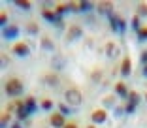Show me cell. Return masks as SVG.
<instances>
[{
    "mask_svg": "<svg viewBox=\"0 0 147 128\" xmlns=\"http://www.w3.org/2000/svg\"><path fill=\"white\" fill-rule=\"evenodd\" d=\"M121 72H123V75H130V59H125V60H123Z\"/></svg>",
    "mask_w": 147,
    "mask_h": 128,
    "instance_id": "12",
    "label": "cell"
},
{
    "mask_svg": "<svg viewBox=\"0 0 147 128\" xmlns=\"http://www.w3.org/2000/svg\"><path fill=\"white\" fill-rule=\"evenodd\" d=\"M25 106L28 107V111H32V109H34V106H36V104H34V98H32V96H28V98L25 100Z\"/></svg>",
    "mask_w": 147,
    "mask_h": 128,
    "instance_id": "18",
    "label": "cell"
},
{
    "mask_svg": "<svg viewBox=\"0 0 147 128\" xmlns=\"http://www.w3.org/2000/svg\"><path fill=\"white\" fill-rule=\"evenodd\" d=\"M15 34H17V26H15V25H11V26H8V28H4V36H6V38H13Z\"/></svg>",
    "mask_w": 147,
    "mask_h": 128,
    "instance_id": "10",
    "label": "cell"
},
{
    "mask_svg": "<svg viewBox=\"0 0 147 128\" xmlns=\"http://www.w3.org/2000/svg\"><path fill=\"white\" fill-rule=\"evenodd\" d=\"M96 8H98L100 15H111V13H113V4H111V2H100Z\"/></svg>",
    "mask_w": 147,
    "mask_h": 128,
    "instance_id": "6",
    "label": "cell"
},
{
    "mask_svg": "<svg viewBox=\"0 0 147 128\" xmlns=\"http://www.w3.org/2000/svg\"><path fill=\"white\" fill-rule=\"evenodd\" d=\"M106 119H108V113H106L104 109H96L94 113H92V121H94V123H106Z\"/></svg>",
    "mask_w": 147,
    "mask_h": 128,
    "instance_id": "8",
    "label": "cell"
},
{
    "mask_svg": "<svg viewBox=\"0 0 147 128\" xmlns=\"http://www.w3.org/2000/svg\"><path fill=\"white\" fill-rule=\"evenodd\" d=\"M26 32H28V34H38V25H36V23H28V25H26Z\"/></svg>",
    "mask_w": 147,
    "mask_h": 128,
    "instance_id": "16",
    "label": "cell"
},
{
    "mask_svg": "<svg viewBox=\"0 0 147 128\" xmlns=\"http://www.w3.org/2000/svg\"><path fill=\"white\" fill-rule=\"evenodd\" d=\"M8 119H9V115H8V113H6V115L2 117V126H6V124H8Z\"/></svg>",
    "mask_w": 147,
    "mask_h": 128,
    "instance_id": "28",
    "label": "cell"
},
{
    "mask_svg": "<svg viewBox=\"0 0 147 128\" xmlns=\"http://www.w3.org/2000/svg\"><path fill=\"white\" fill-rule=\"evenodd\" d=\"M89 128H94V126H89Z\"/></svg>",
    "mask_w": 147,
    "mask_h": 128,
    "instance_id": "33",
    "label": "cell"
},
{
    "mask_svg": "<svg viewBox=\"0 0 147 128\" xmlns=\"http://www.w3.org/2000/svg\"><path fill=\"white\" fill-rule=\"evenodd\" d=\"M81 26H78V25H74V26H70L68 28V32H66V42H76L78 38H81Z\"/></svg>",
    "mask_w": 147,
    "mask_h": 128,
    "instance_id": "3",
    "label": "cell"
},
{
    "mask_svg": "<svg viewBox=\"0 0 147 128\" xmlns=\"http://www.w3.org/2000/svg\"><path fill=\"white\" fill-rule=\"evenodd\" d=\"M43 83L49 85V87H57L59 85V75L57 73H47V75L43 77Z\"/></svg>",
    "mask_w": 147,
    "mask_h": 128,
    "instance_id": "9",
    "label": "cell"
},
{
    "mask_svg": "<svg viewBox=\"0 0 147 128\" xmlns=\"http://www.w3.org/2000/svg\"><path fill=\"white\" fill-rule=\"evenodd\" d=\"M115 90H117V94L126 96V85H125V83H117V85H115Z\"/></svg>",
    "mask_w": 147,
    "mask_h": 128,
    "instance_id": "15",
    "label": "cell"
},
{
    "mask_svg": "<svg viewBox=\"0 0 147 128\" xmlns=\"http://www.w3.org/2000/svg\"><path fill=\"white\" fill-rule=\"evenodd\" d=\"M89 8H91L89 2H81V4H79V9H81V11H85V9H89Z\"/></svg>",
    "mask_w": 147,
    "mask_h": 128,
    "instance_id": "24",
    "label": "cell"
},
{
    "mask_svg": "<svg viewBox=\"0 0 147 128\" xmlns=\"http://www.w3.org/2000/svg\"><path fill=\"white\" fill-rule=\"evenodd\" d=\"M8 60H9L8 55H2V66H8Z\"/></svg>",
    "mask_w": 147,
    "mask_h": 128,
    "instance_id": "27",
    "label": "cell"
},
{
    "mask_svg": "<svg viewBox=\"0 0 147 128\" xmlns=\"http://www.w3.org/2000/svg\"><path fill=\"white\" fill-rule=\"evenodd\" d=\"M132 25H134V28H136V30H140V21H138V15H136V17L132 19Z\"/></svg>",
    "mask_w": 147,
    "mask_h": 128,
    "instance_id": "26",
    "label": "cell"
},
{
    "mask_svg": "<svg viewBox=\"0 0 147 128\" xmlns=\"http://www.w3.org/2000/svg\"><path fill=\"white\" fill-rule=\"evenodd\" d=\"M11 128H21V126H19V124H17V123H15V124H13V126H11Z\"/></svg>",
    "mask_w": 147,
    "mask_h": 128,
    "instance_id": "32",
    "label": "cell"
},
{
    "mask_svg": "<svg viewBox=\"0 0 147 128\" xmlns=\"http://www.w3.org/2000/svg\"><path fill=\"white\" fill-rule=\"evenodd\" d=\"M49 123H51L53 128H64L66 126V121H64V115H62V113H53Z\"/></svg>",
    "mask_w": 147,
    "mask_h": 128,
    "instance_id": "4",
    "label": "cell"
},
{
    "mask_svg": "<svg viewBox=\"0 0 147 128\" xmlns=\"http://www.w3.org/2000/svg\"><path fill=\"white\" fill-rule=\"evenodd\" d=\"M102 104H104L106 107H111L113 104H115V98H113V96H106V98H104V102H102Z\"/></svg>",
    "mask_w": 147,
    "mask_h": 128,
    "instance_id": "20",
    "label": "cell"
},
{
    "mask_svg": "<svg viewBox=\"0 0 147 128\" xmlns=\"http://www.w3.org/2000/svg\"><path fill=\"white\" fill-rule=\"evenodd\" d=\"M102 79V75H100V72L96 70V72H92V81H100Z\"/></svg>",
    "mask_w": 147,
    "mask_h": 128,
    "instance_id": "23",
    "label": "cell"
},
{
    "mask_svg": "<svg viewBox=\"0 0 147 128\" xmlns=\"http://www.w3.org/2000/svg\"><path fill=\"white\" fill-rule=\"evenodd\" d=\"M136 13H138V17H147V4H145V2H142V4L138 6Z\"/></svg>",
    "mask_w": 147,
    "mask_h": 128,
    "instance_id": "11",
    "label": "cell"
},
{
    "mask_svg": "<svg viewBox=\"0 0 147 128\" xmlns=\"http://www.w3.org/2000/svg\"><path fill=\"white\" fill-rule=\"evenodd\" d=\"M143 73H145V77H147V64H145V68H143Z\"/></svg>",
    "mask_w": 147,
    "mask_h": 128,
    "instance_id": "31",
    "label": "cell"
},
{
    "mask_svg": "<svg viewBox=\"0 0 147 128\" xmlns=\"http://www.w3.org/2000/svg\"><path fill=\"white\" fill-rule=\"evenodd\" d=\"M6 92L9 94V96H17V94L23 92V85L19 79H9L8 83H6Z\"/></svg>",
    "mask_w": 147,
    "mask_h": 128,
    "instance_id": "2",
    "label": "cell"
},
{
    "mask_svg": "<svg viewBox=\"0 0 147 128\" xmlns=\"http://www.w3.org/2000/svg\"><path fill=\"white\" fill-rule=\"evenodd\" d=\"M45 19H49V21H57V13H53V11H49V9H45V11L42 13Z\"/></svg>",
    "mask_w": 147,
    "mask_h": 128,
    "instance_id": "17",
    "label": "cell"
},
{
    "mask_svg": "<svg viewBox=\"0 0 147 128\" xmlns=\"http://www.w3.org/2000/svg\"><path fill=\"white\" fill-rule=\"evenodd\" d=\"M142 62H143V64H147V51H143V53H142Z\"/></svg>",
    "mask_w": 147,
    "mask_h": 128,
    "instance_id": "29",
    "label": "cell"
},
{
    "mask_svg": "<svg viewBox=\"0 0 147 128\" xmlns=\"http://www.w3.org/2000/svg\"><path fill=\"white\" fill-rule=\"evenodd\" d=\"M119 53H121V49H119V45H117L115 42H108L106 43V55H108L109 59H117Z\"/></svg>",
    "mask_w": 147,
    "mask_h": 128,
    "instance_id": "5",
    "label": "cell"
},
{
    "mask_svg": "<svg viewBox=\"0 0 147 128\" xmlns=\"http://www.w3.org/2000/svg\"><path fill=\"white\" fill-rule=\"evenodd\" d=\"M64 128H78V126H76L74 123H66V126H64Z\"/></svg>",
    "mask_w": 147,
    "mask_h": 128,
    "instance_id": "30",
    "label": "cell"
},
{
    "mask_svg": "<svg viewBox=\"0 0 147 128\" xmlns=\"http://www.w3.org/2000/svg\"><path fill=\"white\" fill-rule=\"evenodd\" d=\"M42 47H43V49H49V51H51L55 45H53V42L47 38V36H43V38H42Z\"/></svg>",
    "mask_w": 147,
    "mask_h": 128,
    "instance_id": "14",
    "label": "cell"
},
{
    "mask_svg": "<svg viewBox=\"0 0 147 128\" xmlns=\"http://www.w3.org/2000/svg\"><path fill=\"white\" fill-rule=\"evenodd\" d=\"M128 98H130V104H132V106H138V102H140V94L136 92V90H132V92L128 94Z\"/></svg>",
    "mask_w": 147,
    "mask_h": 128,
    "instance_id": "13",
    "label": "cell"
},
{
    "mask_svg": "<svg viewBox=\"0 0 147 128\" xmlns=\"http://www.w3.org/2000/svg\"><path fill=\"white\" fill-rule=\"evenodd\" d=\"M13 53H15V55H19V57H28L30 49H28V45H26V43H15Z\"/></svg>",
    "mask_w": 147,
    "mask_h": 128,
    "instance_id": "7",
    "label": "cell"
},
{
    "mask_svg": "<svg viewBox=\"0 0 147 128\" xmlns=\"http://www.w3.org/2000/svg\"><path fill=\"white\" fill-rule=\"evenodd\" d=\"M64 100H66V104H70V106H79V104L83 102V96H81V92H79L78 89H68L64 92Z\"/></svg>",
    "mask_w": 147,
    "mask_h": 128,
    "instance_id": "1",
    "label": "cell"
},
{
    "mask_svg": "<svg viewBox=\"0 0 147 128\" xmlns=\"http://www.w3.org/2000/svg\"><path fill=\"white\" fill-rule=\"evenodd\" d=\"M42 107H43V109H51V107H53V102H51V100H43V102H42Z\"/></svg>",
    "mask_w": 147,
    "mask_h": 128,
    "instance_id": "22",
    "label": "cell"
},
{
    "mask_svg": "<svg viewBox=\"0 0 147 128\" xmlns=\"http://www.w3.org/2000/svg\"><path fill=\"white\" fill-rule=\"evenodd\" d=\"M6 23H8V15H6V13H2V15H0V25L4 26Z\"/></svg>",
    "mask_w": 147,
    "mask_h": 128,
    "instance_id": "25",
    "label": "cell"
},
{
    "mask_svg": "<svg viewBox=\"0 0 147 128\" xmlns=\"http://www.w3.org/2000/svg\"><path fill=\"white\" fill-rule=\"evenodd\" d=\"M138 34H140V40H143V38H147V26H142V28L138 30Z\"/></svg>",
    "mask_w": 147,
    "mask_h": 128,
    "instance_id": "21",
    "label": "cell"
},
{
    "mask_svg": "<svg viewBox=\"0 0 147 128\" xmlns=\"http://www.w3.org/2000/svg\"><path fill=\"white\" fill-rule=\"evenodd\" d=\"M15 4L23 9H30V2H25V0H15Z\"/></svg>",
    "mask_w": 147,
    "mask_h": 128,
    "instance_id": "19",
    "label": "cell"
}]
</instances>
